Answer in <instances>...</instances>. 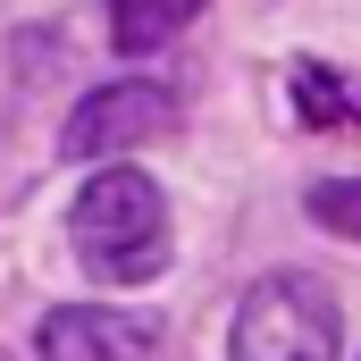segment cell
<instances>
[{
	"instance_id": "1",
	"label": "cell",
	"mask_w": 361,
	"mask_h": 361,
	"mask_svg": "<svg viewBox=\"0 0 361 361\" xmlns=\"http://www.w3.org/2000/svg\"><path fill=\"white\" fill-rule=\"evenodd\" d=\"M68 244L101 286H152L169 269V202L160 185L135 177V169H109L76 193L68 210Z\"/></svg>"
},
{
	"instance_id": "2",
	"label": "cell",
	"mask_w": 361,
	"mask_h": 361,
	"mask_svg": "<svg viewBox=\"0 0 361 361\" xmlns=\"http://www.w3.org/2000/svg\"><path fill=\"white\" fill-rule=\"evenodd\" d=\"M345 345V311L319 277L277 269L244 294L235 311V336H227V361H336Z\"/></svg>"
},
{
	"instance_id": "3",
	"label": "cell",
	"mask_w": 361,
	"mask_h": 361,
	"mask_svg": "<svg viewBox=\"0 0 361 361\" xmlns=\"http://www.w3.org/2000/svg\"><path fill=\"white\" fill-rule=\"evenodd\" d=\"M177 126V101L160 85H101L85 92V109L68 118V160H109V152H135V143H160Z\"/></svg>"
},
{
	"instance_id": "4",
	"label": "cell",
	"mask_w": 361,
	"mask_h": 361,
	"mask_svg": "<svg viewBox=\"0 0 361 361\" xmlns=\"http://www.w3.org/2000/svg\"><path fill=\"white\" fill-rule=\"evenodd\" d=\"M160 345V311H92L68 302L42 319V361H143Z\"/></svg>"
},
{
	"instance_id": "5",
	"label": "cell",
	"mask_w": 361,
	"mask_h": 361,
	"mask_svg": "<svg viewBox=\"0 0 361 361\" xmlns=\"http://www.w3.org/2000/svg\"><path fill=\"white\" fill-rule=\"evenodd\" d=\"M193 17H202V0H109V42L126 59H143V51H169Z\"/></svg>"
},
{
	"instance_id": "6",
	"label": "cell",
	"mask_w": 361,
	"mask_h": 361,
	"mask_svg": "<svg viewBox=\"0 0 361 361\" xmlns=\"http://www.w3.org/2000/svg\"><path fill=\"white\" fill-rule=\"evenodd\" d=\"M294 118L302 126H345V135H361V76H336V68H319V59H302L294 68Z\"/></svg>"
},
{
	"instance_id": "7",
	"label": "cell",
	"mask_w": 361,
	"mask_h": 361,
	"mask_svg": "<svg viewBox=\"0 0 361 361\" xmlns=\"http://www.w3.org/2000/svg\"><path fill=\"white\" fill-rule=\"evenodd\" d=\"M311 219H319V227H336L345 244H361V177H328V185H311Z\"/></svg>"
}]
</instances>
